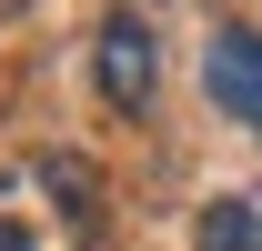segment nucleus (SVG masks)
<instances>
[{"label": "nucleus", "instance_id": "4", "mask_svg": "<svg viewBox=\"0 0 262 251\" xmlns=\"http://www.w3.org/2000/svg\"><path fill=\"white\" fill-rule=\"evenodd\" d=\"M192 251H262V211L242 201V191L202 201V231H192Z\"/></svg>", "mask_w": 262, "mask_h": 251}, {"label": "nucleus", "instance_id": "5", "mask_svg": "<svg viewBox=\"0 0 262 251\" xmlns=\"http://www.w3.org/2000/svg\"><path fill=\"white\" fill-rule=\"evenodd\" d=\"M0 251H31V231H20V221H0Z\"/></svg>", "mask_w": 262, "mask_h": 251}, {"label": "nucleus", "instance_id": "2", "mask_svg": "<svg viewBox=\"0 0 262 251\" xmlns=\"http://www.w3.org/2000/svg\"><path fill=\"white\" fill-rule=\"evenodd\" d=\"M202 91H212L222 121L262 131V31H212V51H202Z\"/></svg>", "mask_w": 262, "mask_h": 251}, {"label": "nucleus", "instance_id": "3", "mask_svg": "<svg viewBox=\"0 0 262 251\" xmlns=\"http://www.w3.org/2000/svg\"><path fill=\"white\" fill-rule=\"evenodd\" d=\"M40 191L71 211V231H101V171L81 151H51V161H40Z\"/></svg>", "mask_w": 262, "mask_h": 251}, {"label": "nucleus", "instance_id": "1", "mask_svg": "<svg viewBox=\"0 0 262 251\" xmlns=\"http://www.w3.org/2000/svg\"><path fill=\"white\" fill-rule=\"evenodd\" d=\"M91 81H101L111 111H131V121L151 111V91H162V40H151L141 10H111V20L91 31Z\"/></svg>", "mask_w": 262, "mask_h": 251}]
</instances>
